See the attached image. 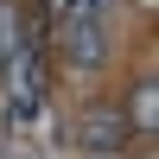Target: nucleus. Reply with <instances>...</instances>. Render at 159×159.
<instances>
[{
    "instance_id": "7ed1b4c3",
    "label": "nucleus",
    "mask_w": 159,
    "mask_h": 159,
    "mask_svg": "<svg viewBox=\"0 0 159 159\" xmlns=\"http://www.w3.org/2000/svg\"><path fill=\"white\" fill-rule=\"evenodd\" d=\"M19 38H25V13L0 0V76L13 70V57H19Z\"/></svg>"
},
{
    "instance_id": "f257e3e1",
    "label": "nucleus",
    "mask_w": 159,
    "mask_h": 159,
    "mask_svg": "<svg viewBox=\"0 0 159 159\" xmlns=\"http://www.w3.org/2000/svg\"><path fill=\"white\" fill-rule=\"evenodd\" d=\"M64 57H70V70L96 76L102 64H108V19H96V13H64Z\"/></svg>"
},
{
    "instance_id": "f03ea898",
    "label": "nucleus",
    "mask_w": 159,
    "mask_h": 159,
    "mask_svg": "<svg viewBox=\"0 0 159 159\" xmlns=\"http://www.w3.org/2000/svg\"><path fill=\"white\" fill-rule=\"evenodd\" d=\"M127 134H134V127H127V115H121V108H89V115H83V127H76V140H83L89 153H121V147H127Z\"/></svg>"
},
{
    "instance_id": "20e7f679",
    "label": "nucleus",
    "mask_w": 159,
    "mask_h": 159,
    "mask_svg": "<svg viewBox=\"0 0 159 159\" xmlns=\"http://www.w3.org/2000/svg\"><path fill=\"white\" fill-rule=\"evenodd\" d=\"M153 121H159V115H153V76H140L134 96H127V127H140V134H147Z\"/></svg>"
}]
</instances>
